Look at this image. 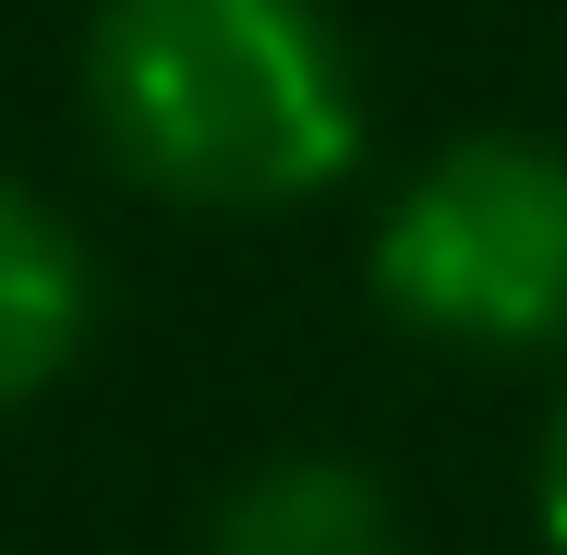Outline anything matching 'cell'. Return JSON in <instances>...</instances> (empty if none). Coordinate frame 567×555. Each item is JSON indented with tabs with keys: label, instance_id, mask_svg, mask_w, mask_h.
<instances>
[{
	"label": "cell",
	"instance_id": "1",
	"mask_svg": "<svg viewBox=\"0 0 567 555\" xmlns=\"http://www.w3.org/2000/svg\"><path fill=\"white\" fill-rule=\"evenodd\" d=\"M85 121L121 182L266 218L362 157V85L315 0H97Z\"/></svg>",
	"mask_w": 567,
	"mask_h": 555
},
{
	"label": "cell",
	"instance_id": "3",
	"mask_svg": "<svg viewBox=\"0 0 567 555\" xmlns=\"http://www.w3.org/2000/svg\"><path fill=\"white\" fill-rule=\"evenodd\" d=\"M85 327H97V254L73 241L61 206H37L24 182H0V411H24L37 387H61Z\"/></svg>",
	"mask_w": 567,
	"mask_h": 555
},
{
	"label": "cell",
	"instance_id": "4",
	"mask_svg": "<svg viewBox=\"0 0 567 555\" xmlns=\"http://www.w3.org/2000/svg\"><path fill=\"white\" fill-rule=\"evenodd\" d=\"M206 555H399V507L362 459L290 446L229 483V507L206 520Z\"/></svg>",
	"mask_w": 567,
	"mask_h": 555
},
{
	"label": "cell",
	"instance_id": "5",
	"mask_svg": "<svg viewBox=\"0 0 567 555\" xmlns=\"http://www.w3.org/2000/svg\"><path fill=\"white\" fill-rule=\"evenodd\" d=\"M544 532L567 555V411H556V435H544Z\"/></svg>",
	"mask_w": 567,
	"mask_h": 555
},
{
	"label": "cell",
	"instance_id": "2",
	"mask_svg": "<svg viewBox=\"0 0 567 555\" xmlns=\"http://www.w3.org/2000/svg\"><path fill=\"white\" fill-rule=\"evenodd\" d=\"M374 302L447 350H567V145H447L374 229Z\"/></svg>",
	"mask_w": 567,
	"mask_h": 555
}]
</instances>
